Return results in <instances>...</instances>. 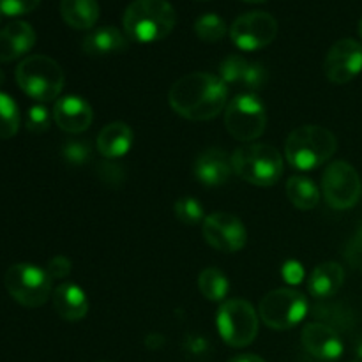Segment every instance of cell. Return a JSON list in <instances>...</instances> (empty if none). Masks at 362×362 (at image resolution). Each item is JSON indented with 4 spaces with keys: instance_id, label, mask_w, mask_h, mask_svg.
I'll use <instances>...</instances> for the list:
<instances>
[{
    "instance_id": "2",
    "label": "cell",
    "mask_w": 362,
    "mask_h": 362,
    "mask_svg": "<svg viewBox=\"0 0 362 362\" xmlns=\"http://www.w3.org/2000/svg\"><path fill=\"white\" fill-rule=\"evenodd\" d=\"M122 23L131 41L156 42L172 34L177 13L168 0H133L124 11Z\"/></svg>"
},
{
    "instance_id": "39",
    "label": "cell",
    "mask_w": 362,
    "mask_h": 362,
    "mask_svg": "<svg viewBox=\"0 0 362 362\" xmlns=\"http://www.w3.org/2000/svg\"><path fill=\"white\" fill-rule=\"evenodd\" d=\"M244 2H253V4H260V2H265V0H244Z\"/></svg>"
},
{
    "instance_id": "10",
    "label": "cell",
    "mask_w": 362,
    "mask_h": 362,
    "mask_svg": "<svg viewBox=\"0 0 362 362\" xmlns=\"http://www.w3.org/2000/svg\"><path fill=\"white\" fill-rule=\"evenodd\" d=\"M324 198L336 211L352 209L362 194V182L357 170L346 161H334L322 175Z\"/></svg>"
},
{
    "instance_id": "9",
    "label": "cell",
    "mask_w": 362,
    "mask_h": 362,
    "mask_svg": "<svg viewBox=\"0 0 362 362\" xmlns=\"http://www.w3.org/2000/svg\"><path fill=\"white\" fill-rule=\"evenodd\" d=\"M260 318L267 327L276 331L292 329L306 317L308 300L292 288H278L269 292L260 303Z\"/></svg>"
},
{
    "instance_id": "32",
    "label": "cell",
    "mask_w": 362,
    "mask_h": 362,
    "mask_svg": "<svg viewBox=\"0 0 362 362\" xmlns=\"http://www.w3.org/2000/svg\"><path fill=\"white\" fill-rule=\"evenodd\" d=\"M345 260L357 271H362V225L354 233L352 239L349 240L345 247Z\"/></svg>"
},
{
    "instance_id": "33",
    "label": "cell",
    "mask_w": 362,
    "mask_h": 362,
    "mask_svg": "<svg viewBox=\"0 0 362 362\" xmlns=\"http://www.w3.org/2000/svg\"><path fill=\"white\" fill-rule=\"evenodd\" d=\"M71 272V262L66 257H55L48 262L46 265V274L53 279H64L67 278Z\"/></svg>"
},
{
    "instance_id": "20",
    "label": "cell",
    "mask_w": 362,
    "mask_h": 362,
    "mask_svg": "<svg viewBox=\"0 0 362 362\" xmlns=\"http://www.w3.org/2000/svg\"><path fill=\"white\" fill-rule=\"evenodd\" d=\"M81 48L90 57H108L127 48V35L115 27H99L85 35Z\"/></svg>"
},
{
    "instance_id": "17",
    "label": "cell",
    "mask_w": 362,
    "mask_h": 362,
    "mask_svg": "<svg viewBox=\"0 0 362 362\" xmlns=\"http://www.w3.org/2000/svg\"><path fill=\"white\" fill-rule=\"evenodd\" d=\"M219 78L225 83H240L250 90H257L267 81V71L262 64L250 62L240 55H228L219 66Z\"/></svg>"
},
{
    "instance_id": "4",
    "label": "cell",
    "mask_w": 362,
    "mask_h": 362,
    "mask_svg": "<svg viewBox=\"0 0 362 362\" xmlns=\"http://www.w3.org/2000/svg\"><path fill=\"white\" fill-rule=\"evenodd\" d=\"M62 67L46 55H30L16 67V83L32 99L41 103L53 101L64 88Z\"/></svg>"
},
{
    "instance_id": "43",
    "label": "cell",
    "mask_w": 362,
    "mask_h": 362,
    "mask_svg": "<svg viewBox=\"0 0 362 362\" xmlns=\"http://www.w3.org/2000/svg\"><path fill=\"white\" fill-rule=\"evenodd\" d=\"M103 362H106V361H103Z\"/></svg>"
},
{
    "instance_id": "12",
    "label": "cell",
    "mask_w": 362,
    "mask_h": 362,
    "mask_svg": "<svg viewBox=\"0 0 362 362\" xmlns=\"http://www.w3.org/2000/svg\"><path fill=\"white\" fill-rule=\"evenodd\" d=\"M204 239L221 253H235L246 246L247 232L243 221L228 212H214L204 219Z\"/></svg>"
},
{
    "instance_id": "31",
    "label": "cell",
    "mask_w": 362,
    "mask_h": 362,
    "mask_svg": "<svg viewBox=\"0 0 362 362\" xmlns=\"http://www.w3.org/2000/svg\"><path fill=\"white\" fill-rule=\"evenodd\" d=\"M41 4V0H0L2 16H23L32 13Z\"/></svg>"
},
{
    "instance_id": "13",
    "label": "cell",
    "mask_w": 362,
    "mask_h": 362,
    "mask_svg": "<svg viewBox=\"0 0 362 362\" xmlns=\"http://www.w3.org/2000/svg\"><path fill=\"white\" fill-rule=\"evenodd\" d=\"M325 76L336 85H345L362 71V45L356 39H339L331 46L324 62Z\"/></svg>"
},
{
    "instance_id": "8",
    "label": "cell",
    "mask_w": 362,
    "mask_h": 362,
    "mask_svg": "<svg viewBox=\"0 0 362 362\" xmlns=\"http://www.w3.org/2000/svg\"><path fill=\"white\" fill-rule=\"evenodd\" d=\"M218 329L223 341L235 349L251 345L258 334V315L244 299H230L218 311Z\"/></svg>"
},
{
    "instance_id": "30",
    "label": "cell",
    "mask_w": 362,
    "mask_h": 362,
    "mask_svg": "<svg viewBox=\"0 0 362 362\" xmlns=\"http://www.w3.org/2000/svg\"><path fill=\"white\" fill-rule=\"evenodd\" d=\"M49 122H52V115H49L48 108L42 105L30 106L27 113V129L30 133H46L49 129Z\"/></svg>"
},
{
    "instance_id": "22",
    "label": "cell",
    "mask_w": 362,
    "mask_h": 362,
    "mask_svg": "<svg viewBox=\"0 0 362 362\" xmlns=\"http://www.w3.org/2000/svg\"><path fill=\"white\" fill-rule=\"evenodd\" d=\"M343 281H345V271L341 265L336 262H325L313 269L308 281V290L313 297L325 299L336 296L343 286Z\"/></svg>"
},
{
    "instance_id": "29",
    "label": "cell",
    "mask_w": 362,
    "mask_h": 362,
    "mask_svg": "<svg viewBox=\"0 0 362 362\" xmlns=\"http://www.w3.org/2000/svg\"><path fill=\"white\" fill-rule=\"evenodd\" d=\"M90 145L83 140H69L62 147V158L73 166L85 165L90 159Z\"/></svg>"
},
{
    "instance_id": "23",
    "label": "cell",
    "mask_w": 362,
    "mask_h": 362,
    "mask_svg": "<svg viewBox=\"0 0 362 362\" xmlns=\"http://www.w3.org/2000/svg\"><path fill=\"white\" fill-rule=\"evenodd\" d=\"M60 14L69 27L88 30L99 18L98 0H60Z\"/></svg>"
},
{
    "instance_id": "36",
    "label": "cell",
    "mask_w": 362,
    "mask_h": 362,
    "mask_svg": "<svg viewBox=\"0 0 362 362\" xmlns=\"http://www.w3.org/2000/svg\"><path fill=\"white\" fill-rule=\"evenodd\" d=\"M228 362H265L262 357L255 356V354H240V356L233 357V359H230Z\"/></svg>"
},
{
    "instance_id": "27",
    "label": "cell",
    "mask_w": 362,
    "mask_h": 362,
    "mask_svg": "<svg viewBox=\"0 0 362 362\" xmlns=\"http://www.w3.org/2000/svg\"><path fill=\"white\" fill-rule=\"evenodd\" d=\"M194 32L205 42H218L225 37L226 23L221 16L214 13L204 14L194 21Z\"/></svg>"
},
{
    "instance_id": "19",
    "label": "cell",
    "mask_w": 362,
    "mask_h": 362,
    "mask_svg": "<svg viewBox=\"0 0 362 362\" xmlns=\"http://www.w3.org/2000/svg\"><path fill=\"white\" fill-rule=\"evenodd\" d=\"M53 308L67 322H78L87 317L88 300L83 290L74 283H60L53 292Z\"/></svg>"
},
{
    "instance_id": "28",
    "label": "cell",
    "mask_w": 362,
    "mask_h": 362,
    "mask_svg": "<svg viewBox=\"0 0 362 362\" xmlns=\"http://www.w3.org/2000/svg\"><path fill=\"white\" fill-rule=\"evenodd\" d=\"M175 218L179 219L182 225L194 226L204 219V207L198 200L191 197H182L175 202Z\"/></svg>"
},
{
    "instance_id": "41",
    "label": "cell",
    "mask_w": 362,
    "mask_h": 362,
    "mask_svg": "<svg viewBox=\"0 0 362 362\" xmlns=\"http://www.w3.org/2000/svg\"><path fill=\"white\" fill-rule=\"evenodd\" d=\"M356 362H362V361H356Z\"/></svg>"
},
{
    "instance_id": "40",
    "label": "cell",
    "mask_w": 362,
    "mask_h": 362,
    "mask_svg": "<svg viewBox=\"0 0 362 362\" xmlns=\"http://www.w3.org/2000/svg\"><path fill=\"white\" fill-rule=\"evenodd\" d=\"M359 34H361V37H362V18H361V21H359Z\"/></svg>"
},
{
    "instance_id": "11",
    "label": "cell",
    "mask_w": 362,
    "mask_h": 362,
    "mask_svg": "<svg viewBox=\"0 0 362 362\" xmlns=\"http://www.w3.org/2000/svg\"><path fill=\"white\" fill-rule=\"evenodd\" d=\"M278 35V21L265 11H251L240 14L230 27V37L233 45L244 52L265 48Z\"/></svg>"
},
{
    "instance_id": "37",
    "label": "cell",
    "mask_w": 362,
    "mask_h": 362,
    "mask_svg": "<svg viewBox=\"0 0 362 362\" xmlns=\"http://www.w3.org/2000/svg\"><path fill=\"white\" fill-rule=\"evenodd\" d=\"M357 356H359V361H362V341L357 345Z\"/></svg>"
},
{
    "instance_id": "42",
    "label": "cell",
    "mask_w": 362,
    "mask_h": 362,
    "mask_svg": "<svg viewBox=\"0 0 362 362\" xmlns=\"http://www.w3.org/2000/svg\"><path fill=\"white\" fill-rule=\"evenodd\" d=\"M0 18H2V14H0Z\"/></svg>"
},
{
    "instance_id": "6",
    "label": "cell",
    "mask_w": 362,
    "mask_h": 362,
    "mask_svg": "<svg viewBox=\"0 0 362 362\" xmlns=\"http://www.w3.org/2000/svg\"><path fill=\"white\" fill-rule=\"evenodd\" d=\"M226 131L235 140L250 144L264 134L267 126V110L255 94H240L225 108Z\"/></svg>"
},
{
    "instance_id": "14",
    "label": "cell",
    "mask_w": 362,
    "mask_h": 362,
    "mask_svg": "<svg viewBox=\"0 0 362 362\" xmlns=\"http://www.w3.org/2000/svg\"><path fill=\"white\" fill-rule=\"evenodd\" d=\"M53 119L62 131L78 134L90 127L94 113H92L90 105L80 95H64L55 101Z\"/></svg>"
},
{
    "instance_id": "16",
    "label": "cell",
    "mask_w": 362,
    "mask_h": 362,
    "mask_svg": "<svg viewBox=\"0 0 362 362\" xmlns=\"http://www.w3.org/2000/svg\"><path fill=\"white\" fill-rule=\"evenodd\" d=\"M233 172L232 158L221 148H207L194 161V175L204 186L218 187L230 180Z\"/></svg>"
},
{
    "instance_id": "25",
    "label": "cell",
    "mask_w": 362,
    "mask_h": 362,
    "mask_svg": "<svg viewBox=\"0 0 362 362\" xmlns=\"http://www.w3.org/2000/svg\"><path fill=\"white\" fill-rule=\"evenodd\" d=\"M198 290L207 300L219 303V300H225L228 293V279L219 269L207 267L198 276Z\"/></svg>"
},
{
    "instance_id": "24",
    "label": "cell",
    "mask_w": 362,
    "mask_h": 362,
    "mask_svg": "<svg viewBox=\"0 0 362 362\" xmlns=\"http://www.w3.org/2000/svg\"><path fill=\"white\" fill-rule=\"evenodd\" d=\"M286 197L292 202L293 207L300 209V211H311L320 202V191L311 179L292 177L286 182Z\"/></svg>"
},
{
    "instance_id": "38",
    "label": "cell",
    "mask_w": 362,
    "mask_h": 362,
    "mask_svg": "<svg viewBox=\"0 0 362 362\" xmlns=\"http://www.w3.org/2000/svg\"><path fill=\"white\" fill-rule=\"evenodd\" d=\"M4 81H6V74H4V71L0 69V87H2Z\"/></svg>"
},
{
    "instance_id": "21",
    "label": "cell",
    "mask_w": 362,
    "mask_h": 362,
    "mask_svg": "<svg viewBox=\"0 0 362 362\" xmlns=\"http://www.w3.org/2000/svg\"><path fill=\"white\" fill-rule=\"evenodd\" d=\"M133 129L126 122H112L98 134V151L106 159L122 158L133 145Z\"/></svg>"
},
{
    "instance_id": "1",
    "label": "cell",
    "mask_w": 362,
    "mask_h": 362,
    "mask_svg": "<svg viewBox=\"0 0 362 362\" xmlns=\"http://www.w3.org/2000/svg\"><path fill=\"white\" fill-rule=\"evenodd\" d=\"M170 106L187 120H211L226 108L228 88L211 73H191L179 78L168 92Z\"/></svg>"
},
{
    "instance_id": "7",
    "label": "cell",
    "mask_w": 362,
    "mask_h": 362,
    "mask_svg": "<svg viewBox=\"0 0 362 362\" xmlns=\"http://www.w3.org/2000/svg\"><path fill=\"white\" fill-rule=\"evenodd\" d=\"M9 296L25 308H39L52 296V278L32 264L11 265L4 276Z\"/></svg>"
},
{
    "instance_id": "26",
    "label": "cell",
    "mask_w": 362,
    "mask_h": 362,
    "mask_svg": "<svg viewBox=\"0 0 362 362\" xmlns=\"http://www.w3.org/2000/svg\"><path fill=\"white\" fill-rule=\"evenodd\" d=\"M20 129V110L11 95L0 92V138L9 140Z\"/></svg>"
},
{
    "instance_id": "3",
    "label": "cell",
    "mask_w": 362,
    "mask_h": 362,
    "mask_svg": "<svg viewBox=\"0 0 362 362\" xmlns=\"http://www.w3.org/2000/svg\"><path fill=\"white\" fill-rule=\"evenodd\" d=\"M338 148V140L322 126H300L288 134L285 156L297 170H315L327 163Z\"/></svg>"
},
{
    "instance_id": "15",
    "label": "cell",
    "mask_w": 362,
    "mask_h": 362,
    "mask_svg": "<svg viewBox=\"0 0 362 362\" xmlns=\"http://www.w3.org/2000/svg\"><path fill=\"white\" fill-rule=\"evenodd\" d=\"M303 345L313 357L322 361H336L343 354V343L338 332L327 324L313 322L303 329Z\"/></svg>"
},
{
    "instance_id": "5",
    "label": "cell",
    "mask_w": 362,
    "mask_h": 362,
    "mask_svg": "<svg viewBox=\"0 0 362 362\" xmlns=\"http://www.w3.org/2000/svg\"><path fill=\"white\" fill-rule=\"evenodd\" d=\"M233 172L246 182L269 187L279 182L283 175V158L272 145L247 144L232 156Z\"/></svg>"
},
{
    "instance_id": "35",
    "label": "cell",
    "mask_w": 362,
    "mask_h": 362,
    "mask_svg": "<svg viewBox=\"0 0 362 362\" xmlns=\"http://www.w3.org/2000/svg\"><path fill=\"white\" fill-rule=\"evenodd\" d=\"M283 278L290 283V285H299L304 278V269L297 262H286L283 267Z\"/></svg>"
},
{
    "instance_id": "18",
    "label": "cell",
    "mask_w": 362,
    "mask_h": 362,
    "mask_svg": "<svg viewBox=\"0 0 362 362\" xmlns=\"http://www.w3.org/2000/svg\"><path fill=\"white\" fill-rule=\"evenodd\" d=\"M35 45V30L27 21H11L0 30V62H13Z\"/></svg>"
},
{
    "instance_id": "34",
    "label": "cell",
    "mask_w": 362,
    "mask_h": 362,
    "mask_svg": "<svg viewBox=\"0 0 362 362\" xmlns=\"http://www.w3.org/2000/svg\"><path fill=\"white\" fill-rule=\"evenodd\" d=\"M99 173H101V179L105 182H120L124 179L122 166L113 165V163H103L99 166Z\"/></svg>"
}]
</instances>
